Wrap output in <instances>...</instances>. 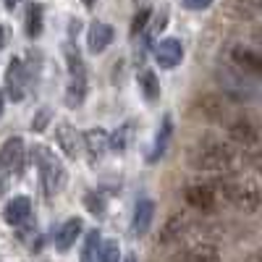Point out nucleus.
Here are the masks:
<instances>
[{"label":"nucleus","mask_w":262,"mask_h":262,"mask_svg":"<svg viewBox=\"0 0 262 262\" xmlns=\"http://www.w3.org/2000/svg\"><path fill=\"white\" fill-rule=\"evenodd\" d=\"M32 163L39 170V184H42L45 196H55L66 184V168H63L60 158L45 144H37V147H32Z\"/></svg>","instance_id":"obj_1"},{"label":"nucleus","mask_w":262,"mask_h":262,"mask_svg":"<svg viewBox=\"0 0 262 262\" xmlns=\"http://www.w3.org/2000/svg\"><path fill=\"white\" fill-rule=\"evenodd\" d=\"M238 163H242V155L226 144H217V142L196 149V155L191 160V165L196 170H205V173H233Z\"/></svg>","instance_id":"obj_2"},{"label":"nucleus","mask_w":262,"mask_h":262,"mask_svg":"<svg viewBox=\"0 0 262 262\" xmlns=\"http://www.w3.org/2000/svg\"><path fill=\"white\" fill-rule=\"evenodd\" d=\"M223 191V196L236 205L238 210L244 212H257L259 207V179L257 176H244V179H228V181H221L217 186Z\"/></svg>","instance_id":"obj_3"},{"label":"nucleus","mask_w":262,"mask_h":262,"mask_svg":"<svg viewBox=\"0 0 262 262\" xmlns=\"http://www.w3.org/2000/svg\"><path fill=\"white\" fill-rule=\"evenodd\" d=\"M24 139L11 137L0 147V176H11V173H21L24 168Z\"/></svg>","instance_id":"obj_4"},{"label":"nucleus","mask_w":262,"mask_h":262,"mask_svg":"<svg viewBox=\"0 0 262 262\" xmlns=\"http://www.w3.org/2000/svg\"><path fill=\"white\" fill-rule=\"evenodd\" d=\"M228 134H231V139L242 147V149L257 152V147H259V131L254 128L252 121H247V118H233V121H228Z\"/></svg>","instance_id":"obj_5"},{"label":"nucleus","mask_w":262,"mask_h":262,"mask_svg":"<svg viewBox=\"0 0 262 262\" xmlns=\"http://www.w3.org/2000/svg\"><path fill=\"white\" fill-rule=\"evenodd\" d=\"M81 147L86 149V155H90L92 163H100L107 155V149H111V134H107L105 128L95 126V128L81 134Z\"/></svg>","instance_id":"obj_6"},{"label":"nucleus","mask_w":262,"mask_h":262,"mask_svg":"<svg viewBox=\"0 0 262 262\" xmlns=\"http://www.w3.org/2000/svg\"><path fill=\"white\" fill-rule=\"evenodd\" d=\"M55 142H58V147L63 149V155L66 158H71V160H76L79 155H81V134L69 123V121H60L58 126H55Z\"/></svg>","instance_id":"obj_7"},{"label":"nucleus","mask_w":262,"mask_h":262,"mask_svg":"<svg viewBox=\"0 0 262 262\" xmlns=\"http://www.w3.org/2000/svg\"><path fill=\"white\" fill-rule=\"evenodd\" d=\"M6 90H8V97L13 102L24 100V95H27V71H24V63L18 58H11L8 69H6Z\"/></svg>","instance_id":"obj_8"},{"label":"nucleus","mask_w":262,"mask_h":262,"mask_svg":"<svg viewBox=\"0 0 262 262\" xmlns=\"http://www.w3.org/2000/svg\"><path fill=\"white\" fill-rule=\"evenodd\" d=\"M184 58V45L176 37H165L155 45V60L160 69H176Z\"/></svg>","instance_id":"obj_9"},{"label":"nucleus","mask_w":262,"mask_h":262,"mask_svg":"<svg viewBox=\"0 0 262 262\" xmlns=\"http://www.w3.org/2000/svg\"><path fill=\"white\" fill-rule=\"evenodd\" d=\"M32 217V202L27 200V196H13V200L6 202L3 207V221L8 226H21V223H27Z\"/></svg>","instance_id":"obj_10"},{"label":"nucleus","mask_w":262,"mask_h":262,"mask_svg":"<svg viewBox=\"0 0 262 262\" xmlns=\"http://www.w3.org/2000/svg\"><path fill=\"white\" fill-rule=\"evenodd\" d=\"M111 42H113V29L107 27L105 21L90 24V32H86V48H90V53H95V55L105 53Z\"/></svg>","instance_id":"obj_11"},{"label":"nucleus","mask_w":262,"mask_h":262,"mask_svg":"<svg viewBox=\"0 0 262 262\" xmlns=\"http://www.w3.org/2000/svg\"><path fill=\"white\" fill-rule=\"evenodd\" d=\"M84 231V223H81V217H69L55 233V249L58 252H69L74 244H76V238L81 236Z\"/></svg>","instance_id":"obj_12"},{"label":"nucleus","mask_w":262,"mask_h":262,"mask_svg":"<svg viewBox=\"0 0 262 262\" xmlns=\"http://www.w3.org/2000/svg\"><path fill=\"white\" fill-rule=\"evenodd\" d=\"M186 226H189L186 212H176V215H170L168 221H165V226L160 228L158 242H160L163 247H168V244H173V242H179V238L186 233Z\"/></svg>","instance_id":"obj_13"},{"label":"nucleus","mask_w":262,"mask_h":262,"mask_svg":"<svg viewBox=\"0 0 262 262\" xmlns=\"http://www.w3.org/2000/svg\"><path fill=\"white\" fill-rule=\"evenodd\" d=\"M155 221V202L152 200H139L134 207V221H131V231L134 236H144Z\"/></svg>","instance_id":"obj_14"},{"label":"nucleus","mask_w":262,"mask_h":262,"mask_svg":"<svg viewBox=\"0 0 262 262\" xmlns=\"http://www.w3.org/2000/svg\"><path fill=\"white\" fill-rule=\"evenodd\" d=\"M186 202L196 210H210L215 207V191L210 184H191L186 189Z\"/></svg>","instance_id":"obj_15"},{"label":"nucleus","mask_w":262,"mask_h":262,"mask_svg":"<svg viewBox=\"0 0 262 262\" xmlns=\"http://www.w3.org/2000/svg\"><path fill=\"white\" fill-rule=\"evenodd\" d=\"M86 97V71L84 74H69V86H66V105L79 107Z\"/></svg>","instance_id":"obj_16"},{"label":"nucleus","mask_w":262,"mask_h":262,"mask_svg":"<svg viewBox=\"0 0 262 262\" xmlns=\"http://www.w3.org/2000/svg\"><path fill=\"white\" fill-rule=\"evenodd\" d=\"M233 63L238 66V69L249 71V74H259V69H262L259 53H254V50H249V48H236V50H233Z\"/></svg>","instance_id":"obj_17"},{"label":"nucleus","mask_w":262,"mask_h":262,"mask_svg":"<svg viewBox=\"0 0 262 262\" xmlns=\"http://www.w3.org/2000/svg\"><path fill=\"white\" fill-rule=\"evenodd\" d=\"M170 134H173V123L170 118L165 116L163 121V128L158 131V137H155V144H152V152H149V163H155L165 155V149H168V142H170Z\"/></svg>","instance_id":"obj_18"},{"label":"nucleus","mask_w":262,"mask_h":262,"mask_svg":"<svg viewBox=\"0 0 262 262\" xmlns=\"http://www.w3.org/2000/svg\"><path fill=\"white\" fill-rule=\"evenodd\" d=\"M131 137H134V121H126V123L116 131V134L111 137V149L118 152V155H123L126 147H128V142H131Z\"/></svg>","instance_id":"obj_19"},{"label":"nucleus","mask_w":262,"mask_h":262,"mask_svg":"<svg viewBox=\"0 0 262 262\" xmlns=\"http://www.w3.org/2000/svg\"><path fill=\"white\" fill-rule=\"evenodd\" d=\"M184 262H221V252L215 244H200L186 254Z\"/></svg>","instance_id":"obj_20"},{"label":"nucleus","mask_w":262,"mask_h":262,"mask_svg":"<svg viewBox=\"0 0 262 262\" xmlns=\"http://www.w3.org/2000/svg\"><path fill=\"white\" fill-rule=\"evenodd\" d=\"M81 262H100V231H86V242L81 249Z\"/></svg>","instance_id":"obj_21"},{"label":"nucleus","mask_w":262,"mask_h":262,"mask_svg":"<svg viewBox=\"0 0 262 262\" xmlns=\"http://www.w3.org/2000/svg\"><path fill=\"white\" fill-rule=\"evenodd\" d=\"M84 207L90 210V215H95V217H105V212H107L105 194L102 191H90V194L84 196Z\"/></svg>","instance_id":"obj_22"},{"label":"nucleus","mask_w":262,"mask_h":262,"mask_svg":"<svg viewBox=\"0 0 262 262\" xmlns=\"http://www.w3.org/2000/svg\"><path fill=\"white\" fill-rule=\"evenodd\" d=\"M139 86H142V95L147 100H158L160 97V81L152 71H142L139 74Z\"/></svg>","instance_id":"obj_23"},{"label":"nucleus","mask_w":262,"mask_h":262,"mask_svg":"<svg viewBox=\"0 0 262 262\" xmlns=\"http://www.w3.org/2000/svg\"><path fill=\"white\" fill-rule=\"evenodd\" d=\"M27 34L32 39L42 34V6L39 3H32L27 8Z\"/></svg>","instance_id":"obj_24"},{"label":"nucleus","mask_w":262,"mask_h":262,"mask_svg":"<svg viewBox=\"0 0 262 262\" xmlns=\"http://www.w3.org/2000/svg\"><path fill=\"white\" fill-rule=\"evenodd\" d=\"M18 228V238L24 242L29 249H34V247H39V236H37V223H32V217L27 223H21V226H16Z\"/></svg>","instance_id":"obj_25"},{"label":"nucleus","mask_w":262,"mask_h":262,"mask_svg":"<svg viewBox=\"0 0 262 262\" xmlns=\"http://www.w3.org/2000/svg\"><path fill=\"white\" fill-rule=\"evenodd\" d=\"M121 259V247L118 242H100V262H118Z\"/></svg>","instance_id":"obj_26"},{"label":"nucleus","mask_w":262,"mask_h":262,"mask_svg":"<svg viewBox=\"0 0 262 262\" xmlns=\"http://www.w3.org/2000/svg\"><path fill=\"white\" fill-rule=\"evenodd\" d=\"M149 16H152V11L149 8H142L137 16H134V21H131V34H139V32H144V27H147V21H149Z\"/></svg>","instance_id":"obj_27"},{"label":"nucleus","mask_w":262,"mask_h":262,"mask_svg":"<svg viewBox=\"0 0 262 262\" xmlns=\"http://www.w3.org/2000/svg\"><path fill=\"white\" fill-rule=\"evenodd\" d=\"M50 116H53V113L48 111V107H45V111H39V116H34V121H32V128H34V131H45Z\"/></svg>","instance_id":"obj_28"},{"label":"nucleus","mask_w":262,"mask_h":262,"mask_svg":"<svg viewBox=\"0 0 262 262\" xmlns=\"http://www.w3.org/2000/svg\"><path fill=\"white\" fill-rule=\"evenodd\" d=\"M181 6L186 11H205V8L212 6V0H181Z\"/></svg>","instance_id":"obj_29"},{"label":"nucleus","mask_w":262,"mask_h":262,"mask_svg":"<svg viewBox=\"0 0 262 262\" xmlns=\"http://www.w3.org/2000/svg\"><path fill=\"white\" fill-rule=\"evenodd\" d=\"M123 262H137V254H134V252H128V254L123 257Z\"/></svg>","instance_id":"obj_30"},{"label":"nucleus","mask_w":262,"mask_h":262,"mask_svg":"<svg viewBox=\"0 0 262 262\" xmlns=\"http://www.w3.org/2000/svg\"><path fill=\"white\" fill-rule=\"evenodd\" d=\"M3 107H6V100H3V92H0V116H3Z\"/></svg>","instance_id":"obj_31"},{"label":"nucleus","mask_w":262,"mask_h":262,"mask_svg":"<svg viewBox=\"0 0 262 262\" xmlns=\"http://www.w3.org/2000/svg\"><path fill=\"white\" fill-rule=\"evenodd\" d=\"M95 3H97V0H84V6H86V8H92Z\"/></svg>","instance_id":"obj_32"},{"label":"nucleus","mask_w":262,"mask_h":262,"mask_svg":"<svg viewBox=\"0 0 262 262\" xmlns=\"http://www.w3.org/2000/svg\"><path fill=\"white\" fill-rule=\"evenodd\" d=\"M16 3H18V0H6V6H8V8H13Z\"/></svg>","instance_id":"obj_33"},{"label":"nucleus","mask_w":262,"mask_h":262,"mask_svg":"<svg viewBox=\"0 0 262 262\" xmlns=\"http://www.w3.org/2000/svg\"><path fill=\"white\" fill-rule=\"evenodd\" d=\"M0 48H3V29H0Z\"/></svg>","instance_id":"obj_34"},{"label":"nucleus","mask_w":262,"mask_h":262,"mask_svg":"<svg viewBox=\"0 0 262 262\" xmlns=\"http://www.w3.org/2000/svg\"><path fill=\"white\" fill-rule=\"evenodd\" d=\"M39 262H42V259H39Z\"/></svg>","instance_id":"obj_35"}]
</instances>
